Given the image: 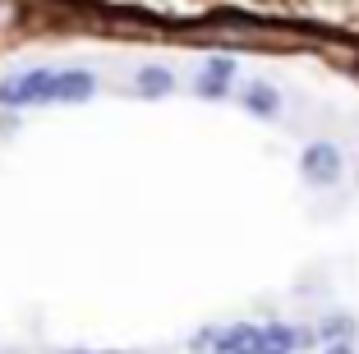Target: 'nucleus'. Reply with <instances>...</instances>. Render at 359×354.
Listing matches in <instances>:
<instances>
[{"mask_svg":"<svg viewBox=\"0 0 359 354\" xmlns=\"http://www.w3.org/2000/svg\"><path fill=\"white\" fill-rule=\"evenodd\" d=\"M55 102V74L51 69H23L0 79V106L23 111V106H51Z\"/></svg>","mask_w":359,"mask_h":354,"instance_id":"f257e3e1","label":"nucleus"},{"mask_svg":"<svg viewBox=\"0 0 359 354\" xmlns=\"http://www.w3.org/2000/svg\"><path fill=\"white\" fill-rule=\"evenodd\" d=\"M341 175H346V161H341V147L327 143V138H318L299 152V179L309 189H337Z\"/></svg>","mask_w":359,"mask_h":354,"instance_id":"f03ea898","label":"nucleus"},{"mask_svg":"<svg viewBox=\"0 0 359 354\" xmlns=\"http://www.w3.org/2000/svg\"><path fill=\"white\" fill-rule=\"evenodd\" d=\"M212 354H263V327L231 322L222 332H212Z\"/></svg>","mask_w":359,"mask_h":354,"instance_id":"7ed1b4c3","label":"nucleus"},{"mask_svg":"<svg viewBox=\"0 0 359 354\" xmlns=\"http://www.w3.org/2000/svg\"><path fill=\"white\" fill-rule=\"evenodd\" d=\"M231 79H235V60L231 55H212V60H203L198 79H194V93H198L203 102H222V97L231 93Z\"/></svg>","mask_w":359,"mask_h":354,"instance_id":"20e7f679","label":"nucleus"},{"mask_svg":"<svg viewBox=\"0 0 359 354\" xmlns=\"http://www.w3.org/2000/svg\"><path fill=\"white\" fill-rule=\"evenodd\" d=\"M97 97V79L88 69H60L55 74V102L65 106H83Z\"/></svg>","mask_w":359,"mask_h":354,"instance_id":"39448f33","label":"nucleus"},{"mask_svg":"<svg viewBox=\"0 0 359 354\" xmlns=\"http://www.w3.org/2000/svg\"><path fill=\"white\" fill-rule=\"evenodd\" d=\"M240 106L254 115V120H276V115H281V93H276L272 83H263V79H249Z\"/></svg>","mask_w":359,"mask_h":354,"instance_id":"423d86ee","label":"nucleus"},{"mask_svg":"<svg viewBox=\"0 0 359 354\" xmlns=\"http://www.w3.org/2000/svg\"><path fill=\"white\" fill-rule=\"evenodd\" d=\"M134 88L143 102H161V97L175 93V74L166 69V64H143V69L134 74Z\"/></svg>","mask_w":359,"mask_h":354,"instance_id":"0eeeda50","label":"nucleus"},{"mask_svg":"<svg viewBox=\"0 0 359 354\" xmlns=\"http://www.w3.org/2000/svg\"><path fill=\"white\" fill-rule=\"evenodd\" d=\"M295 350H299V327H290V322L263 327V354H295Z\"/></svg>","mask_w":359,"mask_h":354,"instance_id":"6e6552de","label":"nucleus"},{"mask_svg":"<svg viewBox=\"0 0 359 354\" xmlns=\"http://www.w3.org/2000/svg\"><path fill=\"white\" fill-rule=\"evenodd\" d=\"M318 336H323V345L327 341H350V336H355V322H350L346 313H332V318H323Z\"/></svg>","mask_w":359,"mask_h":354,"instance_id":"1a4fd4ad","label":"nucleus"},{"mask_svg":"<svg viewBox=\"0 0 359 354\" xmlns=\"http://www.w3.org/2000/svg\"><path fill=\"white\" fill-rule=\"evenodd\" d=\"M19 19V0H0V28Z\"/></svg>","mask_w":359,"mask_h":354,"instance_id":"9d476101","label":"nucleus"},{"mask_svg":"<svg viewBox=\"0 0 359 354\" xmlns=\"http://www.w3.org/2000/svg\"><path fill=\"white\" fill-rule=\"evenodd\" d=\"M212 332H217V327H208V332H198V336H194V354H203V350H212Z\"/></svg>","mask_w":359,"mask_h":354,"instance_id":"9b49d317","label":"nucleus"},{"mask_svg":"<svg viewBox=\"0 0 359 354\" xmlns=\"http://www.w3.org/2000/svg\"><path fill=\"white\" fill-rule=\"evenodd\" d=\"M323 354H355V345H350V341H327Z\"/></svg>","mask_w":359,"mask_h":354,"instance_id":"f8f14e48","label":"nucleus"},{"mask_svg":"<svg viewBox=\"0 0 359 354\" xmlns=\"http://www.w3.org/2000/svg\"><path fill=\"white\" fill-rule=\"evenodd\" d=\"M74 354H88V350H74Z\"/></svg>","mask_w":359,"mask_h":354,"instance_id":"ddd939ff","label":"nucleus"}]
</instances>
